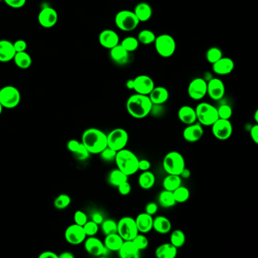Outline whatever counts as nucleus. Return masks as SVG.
I'll return each mask as SVG.
<instances>
[{"instance_id":"f257e3e1","label":"nucleus","mask_w":258,"mask_h":258,"mask_svg":"<svg viewBox=\"0 0 258 258\" xmlns=\"http://www.w3.org/2000/svg\"><path fill=\"white\" fill-rule=\"evenodd\" d=\"M152 105L149 96L137 93L129 97L126 107L129 115L134 119H143L150 115Z\"/></svg>"},{"instance_id":"f03ea898","label":"nucleus","mask_w":258,"mask_h":258,"mask_svg":"<svg viewBox=\"0 0 258 258\" xmlns=\"http://www.w3.org/2000/svg\"><path fill=\"white\" fill-rule=\"evenodd\" d=\"M82 143L90 154H99L108 146L107 135L99 129H87L82 135Z\"/></svg>"},{"instance_id":"7ed1b4c3","label":"nucleus","mask_w":258,"mask_h":258,"mask_svg":"<svg viewBox=\"0 0 258 258\" xmlns=\"http://www.w3.org/2000/svg\"><path fill=\"white\" fill-rule=\"evenodd\" d=\"M139 159L132 151L123 149L117 152L115 161L118 168L129 177L139 171Z\"/></svg>"},{"instance_id":"20e7f679","label":"nucleus","mask_w":258,"mask_h":258,"mask_svg":"<svg viewBox=\"0 0 258 258\" xmlns=\"http://www.w3.org/2000/svg\"><path fill=\"white\" fill-rule=\"evenodd\" d=\"M195 109L198 121L204 127H211L219 119L218 108L210 103H199Z\"/></svg>"},{"instance_id":"39448f33","label":"nucleus","mask_w":258,"mask_h":258,"mask_svg":"<svg viewBox=\"0 0 258 258\" xmlns=\"http://www.w3.org/2000/svg\"><path fill=\"white\" fill-rule=\"evenodd\" d=\"M186 167L183 156L179 152L173 151L168 152L163 160V167L167 174L179 175L182 169Z\"/></svg>"},{"instance_id":"423d86ee","label":"nucleus","mask_w":258,"mask_h":258,"mask_svg":"<svg viewBox=\"0 0 258 258\" xmlns=\"http://www.w3.org/2000/svg\"><path fill=\"white\" fill-rule=\"evenodd\" d=\"M115 21L118 28L125 32L134 31L140 23L135 13L130 10H122L118 12Z\"/></svg>"},{"instance_id":"0eeeda50","label":"nucleus","mask_w":258,"mask_h":258,"mask_svg":"<svg viewBox=\"0 0 258 258\" xmlns=\"http://www.w3.org/2000/svg\"><path fill=\"white\" fill-rule=\"evenodd\" d=\"M155 46L158 54L163 58H170L174 56L177 49L175 40L169 34H161L156 37Z\"/></svg>"},{"instance_id":"6e6552de","label":"nucleus","mask_w":258,"mask_h":258,"mask_svg":"<svg viewBox=\"0 0 258 258\" xmlns=\"http://www.w3.org/2000/svg\"><path fill=\"white\" fill-rule=\"evenodd\" d=\"M20 101V93L17 88L13 86H4L0 90V104L3 108H16Z\"/></svg>"},{"instance_id":"1a4fd4ad","label":"nucleus","mask_w":258,"mask_h":258,"mask_svg":"<svg viewBox=\"0 0 258 258\" xmlns=\"http://www.w3.org/2000/svg\"><path fill=\"white\" fill-rule=\"evenodd\" d=\"M118 233L123 241H132L139 234L135 219L130 217L122 218L118 223Z\"/></svg>"},{"instance_id":"9d476101","label":"nucleus","mask_w":258,"mask_h":258,"mask_svg":"<svg viewBox=\"0 0 258 258\" xmlns=\"http://www.w3.org/2000/svg\"><path fill=\"white\" fill-rule=\"evenodd\" d=\"M128 141V133L123 128L114 129L107 135L108 147L117 152L125 149Z\"/></svg>"},{"instance_id":"9b49d317","label":"nucleus","mask_w":258,"mask_h":258,"mask_svg":"<svg viewBox=\"0 0 258 258\" xmlns=\"http://www.w3.org/2000/svg\"><path fill=\"white\" fill-rule=\"evenodd\" d=\"M211 127L214 137L221 141L229 139L233 134V125L230 120L219 119Z\"/></svg>"},{"instance_id":"f8f14e48","label":"nucleus","mask_w":258,"mask_h":258,"mask_svg":"<svg viewBox=\"0 0 258 258\" xmlns=\"http://www.w3.org/2000/svg\"><path fill=\"white\" fill-rule=\"evenodd\" d=\"M208 83L203 78H198L191 81L188 86V95L192 99L198 101L207 95Z\"/></svg>"},{"instance_id":"ddd939ff","label":"nucleus","mask_w":258,"mask_h":258,"mask_svg":"<svg viewBox=\"0 0 258 258\" xmlns=\"http://www.w3.org/2000/svg\"><path fill=\"white\" fill-rule=\"evenodd\" d=\"M66 241L71 245H79L86 239V235L83 230V226L73 224L68 226L65 231Z\"/></svg>"},{"instance_id":"4468645a","label":"nucleus","mask_w":258,"mask_h":258,"mask_svg":"<svg viewBox=\"0 0 258 258\" xmlns=\"http://www.w3.org/2000/svg\"><path fill=\"white\" fill-rule=\"evenodd\" d=\"M155 86L153 79L147 75H139L134 79V90L138 94L149 96Z\"/></svg>"},{"instance_id":"2eb2a0df","label":"nucleus","mask_w":258,"mask_h":258,"mask_svg":"<svg viewBox=\"0 0 258 258\" xmlns=\"http://www.w3.org/2000/svg\"><path fill=\"white\" fill-rule=\"evenodd\" d=\"M58 19L59 16L57 12L52 7L44 8L40 11L38 16V21L40 24L45 28L54 27L57 24Z\"/></svg>"},{"instance_id":"dca6fc26","label":"nucleus","mask_w":258,"mask_h":258,"mask_svg":"<svg viewBox=\"0 0 258 258\" xmlns=\"http://www.w3.org/2000/svg\"><path fill=\"white\" fill-rule=\"evenodd\" d=\"M225 92H226V88L223 81L218 78L210 79L208 83L207 94L209 96L211 99L215 101L222 99L224 97Z\"/></svg>"},{"instance_id":"f3484780","label":"nucleus","mask_w":258,"mask_h":258,"mask_svg":"<svg viewBox=\"0 0 258 258\" xmlns=\"http://www.w3.org/2000/svg\"><path fill=\"white\" fill-rule=\"evenodd\" d=\"M204 135V129L203 126L199 123H195L193 124L187 125L186 128L182 132V137L186 142H196L201 139Z\"/></svg>"},{"instance_id":"a211bd4d","label":"nucleus","mask_w":258,"mask_h":258,"mask_svg":"<svg viewBox=\"0 0 258 258\" xmlns=\"http://www.w3.org/2000/svg\"><path fill=\"white\" fill-rule=\"evenodd\" d=\"M85 249L88 253L95 257L102 256L108 251L104 242L95 237H89L85 241Z\"/></svg>"},{"instance_id":"6ab92c4d","label":"nucleus","mask_w":258,"mask_h":258,"mask_svg":"<svg viewBox=\"0 0 258 258\" xmlns=\"http://www.w3.org/2000/svg\"><path fill=\"white\" fill-rule=\"evenodd\" d=\"M100 45L105 49H111L119 45L120 42L119 34L113 30L106 29L100 33L99 37Z\"/></svg>"},{"instance_id":"aec40b11","label":"nucleus","mask_w":258,"mask_h":258,"mask_svg":"<svg viewBox=\"0 0 258 258\" xmlns=\"http://www.w3.org/2000/svg\"><path fill=\"white\" fill-rule=\"evenodd\" d=\"M213 71L218 75H228L234 70L235 63L230 58L222 57L214 63Z\"/></svg>"},{"instance_id":"412c9836","label":"nucleus","mask_w":258,"mask_h":258,"mask_svg":"<svg viewBox=\"0 0 258 258\" xmlns=\"http://www.w3.org/2000/svg\"><path fill=\"white\" fill-rule=\"evenodd\" d=\"M135 220L139 233L145 234L153 230V218L152 215L145 212L142 213L137 216Z\"/></svg>"},{"instance_id":"4be33fe9","label":"nucleus","mask_w":258,"mask_h":258,"mask_svg":"<svg viewBox=\"0 0 258 258\" xmlns=\"http://www.w3.org/2000/svg\"><path fill=\"white\" fill-rule=\"evenodd\" d=\"M128 52L123 49L120 44L110 49V57L115 64L119 65H124L128 62L130 56Z\"/></svg>"},{"instance_id":"5701e85b","label":"nucleus","mask_w":258,"mask_h":258,"mask_svg":"<svg viewBox=\"0 0 258 258\" xmlns=\"http://www.w3.org/2000/svg\"><path fill=\"white\" fill-rule=\"evenodd\" d=\"M178 119L186 125L193 124L197 121L196 109L189 105H184L178 111Z\"/></svg>"},{"instance_id":"b1692460","label":"nucleus","mask_w":258,"mask_h":258,"mask_svg":"<svg viewBox=\"0 0 258 258\" xmlns=\"http://www.w3.org/2000/svg\"><path fill=\"white\" fill-rule=\"evenodd\" d=\"M16 52L10 41L0 40V62H9L15 57Z\"/></svg>"},{"instance_id":"393cba45","label":"nucleus","mask_w":258,"mask_h":258,"mask_svg":"<svg viewBox=\"0 0 258 258\" xmlns=\"http://www.w3.org/2000/svg\"><path fill=\"white\" fill-rule=\"evenodd\" d=\"M153 105H163L169 99V92L164 86H155L149 95Z\"/></svg>"},{"instance_id":"a878e982","label":"nucleus","mask_w":258,"mask_h":258,"mask_svg":"<svg viewBox=\"0 0 258 258\" xmlns=\"http://www.w3.org/2000/svg\"><path fill=\"white\" fill-rule=\"evenodd\" d=\"M119 255L121 258H138L140 251L134 245L133 241H124L119 250Z\"/></svg>"},{"instance_id":"bb28decb","label":"nucleus","mask_w":258,"mask_h":258,"mask_svg":"<svg viewBox=\"0 0 258 258\" xmlns=\"http://www.w3.org/2000/svg\"><path fill=\"white\" fill-rule=\"evenodd\" d=\"M178 250L171 242L164 243L156 248L155 254L158 258H175L178 255Z\"/></svg>"},{"instance_id":"cd10ccee","label":"nucleus","mask_w":258,"mask_h":258,"mask_svg":"<svg viewBox=\"0 0 258 258\" xmlns=\"http://www.w3.org/2000/svg\"><path fill=\"white\" fill-rule=\"evenodd\" d=\"M172 228L171 222L164 216H157L153 219V230L159 234H167Z\"/></svg>"},{"instance_id":"c85d7f7f","label":"nucleus","mask_w":258,"mask_h":258,"mask_svg":"<svg viewBox=\"0 0 258 258\" xmlns=\"http://www.w3.org/2000/svg\"><path fill=\"white\" fill-rule=\"evenodd\" d=\"M134 12L139 22L148 21L152 16V7L146 2H139L137 4Z\"/></svg>"},{"instance_id":"c756f323","label":"nucleus","mask_w":258,"mask_h":258,"mask_svg":"<svg viewBox=\"0 0 258 258\" xmlns=\"http://www.w3.org/2000/svg\"><path fill=\"white\" fill-rule=\"evenodd\" d=\"M123 241H124L119 233H113L105 236L104 245L110 252H119V250L123 245Z\"/></svg>"},{"instance_id":"7c9ffc66","label":"nucleus","mask_w":258,"mask_h":258,"mask_svg":"<svg viewBox=\"0 0 258 258\" xmlns=\"http://www.w3.org/2000/svg\"><path fill=\"white\" fill-rule=\"evenodd\" d=\"M138 183L142 189H152L156 183V176L149 171H143L139 177Z\"/></svg>"},{"instance_id":"2f4dec72","label":"nucleus","mask_w":258,"mask_h":258,"mask_svg":"<svg viewBox=\"0 0 258 258\" xmlns=\"http://www.w3.org/2000/svg\"><path fill=\"white\" fill-rule=\"evenodd\" d=\"M13 60L18 68L20 69H27L32 64V59L28 53H26V51L16 53Z\"/></svg>"},{"instance_id":"473e14b6","label":"nucleus","mask_w":258,"mask_h":258,"mask_svg":"<svg viewBox=\"0 0 258 258\" xmlns=\"http://www.w3.org/2000/svg\"><path fill=\"white\" fill-rule=\"evenodd\" d=\"M182 185V179L179 175L167 174L163 180V187L165 190L174 192L176 189Z\"/></svg>"},{"instance_id":"72a5a7b5","label":"nucleus","mask_w":258,"mask_h":258,"mask_svg":"<svg viewBox=\"0 0 258 258\" xmlns=\"http://www.w3.org/2000/svg\"><path fill=\"white\" fill-rule=\"evenodd\" d=\"M158 201L161 207L165 208H171L177 204L173 192L165 190V189L159 193Z\"/></svg>"},{"instance_id":"f704fd0d","label":"nucleus","mask_w":258,"mask_h":258,"mask_svg":"<svg viewBox=\"0 0 258 258\" xmlns=\"http://www.w3.org/2000/svg\"><path fill=\"white\" fill-rule=\"evenodd\" d=\"M108 179L110 185L118 187L125 181L128 180V176L126 175L124 173L122 172L118 168L110 172Z\"/></svg>"},{"instance_id":"c9c22d12","label":"nucleus","mask_w":258,"mask_h":258,"mask_svg":"<svg viewBox=\"0 0 258 258\" xmlns=\"http://www.w3.org/2000/svg\"><path fill=\"white\" fill-rule=\"evenodd\" d=\"M171 244L176 248H179L183 246L186 243V235L182 230H175L171 233L170 237Z\"/></svg>"},{"instance_id":"e433bc0d","label":"nucleus","mask_w":258,"mask_h":258,"mask_svg":"<svg viewBox=\"0 0 258 258\" xmlns=\"http://www.w3.org/2000/svg\"><path fill=\"white\" fill-rule=\"evenodd\" d=\"M173 194H174V199L177 203L186 202L190 197V192L189 189L185 186H182V185L178 189H176L173 192Z\"/></svg>"},{"instance_id":"4c0bfd02","label":"nucleus","mask_w":258,"mask_h":258,"mask_svg":"<svg viewBox=\"0 0 258 258\" xmlns=\"http://www.w3.org/2000/svg\"><path fill=\"white\" fill-rule=\"evenodd\" d=\"M156 36L150 30H142L139 33L137 40L139 44L142 45H150L156 40Z\"/></svg>"},{"instance_id":"58836bf2","label":"nucleus","mask_w":258,"mask_h":258,"mask_svg":"<svg viewBox=\"0 0 258 258\" xmlns=\"http://www.w3.org/2000/svg\"><path fill=\"white\" fill-rule=\"evenodd\" d=\"M120 46L123 49H126L128 53H133L138 49L139 42L137 38H134V37H127L120 42Z\"/></svg>"},{"instance_id":"ea45409f","label":"nucleus","mask_w":258,"mask_h":258,"mask_svg":"<svg viewBox=\"0 0 258 258\" xmlns=\"http://www.w3.org/2000/svg\"><path fill=\"white\" fill-rule=\"evenodd\" d=\"M101 226L102 233L105 236L118 233V223L113 219H108L103 220Z\"/></svg>"},{"instance_id":"a19ab883","label":"nucleus","mask_w":258,"mask_h":258,"mask_svg":"<svg viewBox=\"0 0 258 258\" xmlns=\"http://www.w3.org/2000/svg\"><path fill=\"white\" fill-rule=\"evenodd\" d=\"M222 57H223V52L218 47L210 48L206 53L207 61L212 64L220 60Z\"/></svg>"},{"instance_id":"79ce46f5","label":"nucleus","mask_w":258,"mask_h":258,"mask_svg":"<svg viewBox=\"0 0 258 258\" xmlns=\"http://www.w3.org/2000/svg\"><path fill=\"white\" fill-rule=\"evenodd\" d=\"M71 204V198L65 194H61L55 199L54 205L57 209L63 210Z\"/></svg>"},{"instance_id":"37998d69","label":"nucleus","mask_w":258,"mask_h":258,"mask_svg":"<svg viewBox=\"0 0 258 258\" xmlns=\"http://www.w3.org/2000/svg\"><path fill=\"white\" fill-rule=\"evenodd\" d=\"M132 241H133V242L134 243V245H136V247H137L139 251L146 249V248L149 247V239H148V238L145 237V235L142 234V233H141V234L139 233L137 237H136L134 239L132 240Z\"/></svg>"},{"instance_id":"c03bdc74","label":"nucleus","mask_w":258,"mask_h":258,"mask_svg":"<svg viewBox=\"0 0 258 258\" xmlns=\"http://www.w3.org/2000/svg\"><path fill=\"white\" fill-rule=\"evenodd\" d=\"M86 237H95L99 231V225L93 220L87 221L83 226Z\"/></svg>"},{"instance_id":"a18cd8bd","label":"nucleus","mask_w":258,"mask_h":258,"mask_svg":"<svg viewBox=\"0 0 258 258\" xmlns=\"http://www.w3.org/2000/svg\"><path fill=\"white\" fill-rule=\"evenodd\" d=\"M219 119L230 120L233 115V109L228 105H222L218 108Z\"/></svg>"},{"instance_id":"49530a36","label":"nucleus","mask_w":258,"mask_h":258,"mask_svg":"<svg viewBox=\"0 0 258 258\" xmlns=\"http://www.w3.org/2000/svg\"><path fill=\"white\" fill-rule=\"evenodd\" d=\"M117 152H118L117 151L114 150V149L107 146L104 150L100 152V157L105 161L112 162L115 160Z\"/></svg>"},{"instance_id":"de8ad7c7","label":"nucleus","mask_w":258,"mask_h":258,"mask_svg":"<svg viewBox=\"0 0 258 258\" xmlns=\"http://www.w3.org/2000/svg\"><path fill=\"white\" fill-rule=\"evenodd\" d=\"M75 157L78 159V160H83L87 159L88 158L90 157V153L89 151L86 149V147L83 145V144L81 142L80 146H79V149L77 151L76 153L74 154Z\"/></svg>"},{"instance_id":"09e8293b","label":"nucleus","mask_w":258,"mask_h":258,"mask_svg":"<svg viewBox=\"0 0 258 258\" xmlns=\"http://www.w3.org/2000/svg\"><path fill=\"white\" fill-rule=\"evenodd\" d=\"M74 219H75V222L76 224L82 226L88 221L87 216H86V214L81 211H78L75 212Z\"/></svg>"},{"instance_id":"8fccbe9b","label":"nucleus","mask_w":258,"mask_h":258,"mask_svg":"<svg viewBox=\"0 0 258 258\" xmlns=\"http://www.w3.org/2000/svg\"><path fill=\"white\" fill-rule=\"evenodd\" d=\"M117 188L119 189V193H120L121 196H128V195L131 193V185H130L128 180L125 181V182L120 184V186H118Z\"/></svg>"},{"instance_id":"3c124183","label":"nucleus","mask_w":258,"mask_h":258,"mask_svg":"<svg viewBox=\"0 0 258 258\" xmlns=\"http://www.w3.org/2000/svg\"><path fill=\"white\" fill-rule=\"evenodd\" d=\"M12 9H20L25 5L27 0H3Z\"/></svg>"},{"instance_id":"603ef678","label":"nucleus","mask_w":258,"mask_h":258,"mask_svg":"<svg viewBox=\"0 0 258 258\" xmlns=\"http://www.w3.org/2000/svg\"><path fill=\"white\" fill-rule=\"evenodd\" d=\"M14 48L16 50V53H20V52H24L27 48V44L26 41L23 40H19L16 41L13 43Z\"/></svg>"},{"instance_id":"864d4df0","label":"nucleus","mask_w":258,"mask_h":258,"mask_svg":"<svg viewBox=\"0 0 258 258\" xmlns=\"http://www.w3.org/2000/svg\"><path fill=\"white\" fill-rule=\"evenodd\" d=\"M158 210H159V206L156 202H149L145 206V213L152 216L156 215Z\"/></svg>"},{"instance_id":"5fc2aeb1","label":"nucleus","mask_w":258,"mask_h":258,"mask_svg":"<svg viewBox=\"0 0 258 258\" xmlns=\"http://www.w3.org/2000/svg\"><path fill=\"white\" fill-rule=\"evenodd\" d=\"M80 145L81 142H78V140L71 139L68 142L67 146H68V150H69L70 152H72L73 154H75L76 153L77 151L79 149Z\"/></svg>"},{"instance_id":"6e6d98bb","label":"nucleus","mask_w":258,"mask_h":258,"mask_svg":"<svg viewBox=\"0 0 258 258\" xmlns=\"http://www.w3.org/2000/svg\"><path fill=\"white\" fill-rule=\"evenodd\" d=\"M139 171H149L151 168V162L146 159L139 160Z\"/></svg>"},{"instance_id":"4d7b16f0","label":"nucleus","mask_w":258,"mask_h":258,"mask_svg":"<svg viewBox=\"0 0 258 258\" xmlns=\"http://www.w3.org/2000/svg\"><path fill=\"white\" fill-rule=\"evenodd\" d=\"M250 136L252 138V141L255 144H258V123L254 125L253 127L250 130Z\"/></svg>"},{"instance_id":"13d9d810","label":"nucleus","mask_w":258,"mask_h":258,"mask_svg":"<svg viewBox=\"0 0 258 258\" xmlns=\"http://www.w3.org/2000/svg\"><path fill=\"white\" fill-rule=\"evenodd\" d=\"M92 220L98 225H101L103 220H104V218H103L102 215L100 213L95 212L92 215Z\"/></svg>"},{"instance_id":"bf43d9fd","label":"nucleus","mask_w":258,"mask_h":258,"mask_svg":"<svg viewBox=\"0 0 258 258\" xmlns=\"http://www.w3.org/2000/svg\"><path fill=\"white\" fill-rule=\"evenodd\" d=\"M40 258H59V256L53 252H44L39 256Z\"/></svg>"},{"instance_id":"052dcab7","label":"nucleus","mask_w":258,"mask_h":258,"mask_svg":"<svg viewBox=\"0 0 258 258\" xmlns=\"http://www.w3.org/2000/svg\"><path fill=\"white\" fill-rule=\"evenodd\" d=\"M179 177H180L181 179H189L191 177V171H189V169L185 167L182 169V171H181Z\"/></svg>"},{"instance_id":"680f3d73","label":"nucleus","mask_w":258,"mask_h":258,"mask_svg":"<svg viewBox=\"0 0 258 258\" xmlns=\"http://www.w3.org/2000/svg\"><path fill=\"white\" fill-rule=\"evenodd\" d=\"M75 258V255L71 254V252H63L62 254L59 256V258Z\"/></svg>"},{"instance_id":"e2e57ef3","label":"nucleus","mask_w":258,"mask_h":258,"mask_svg":"<svg viewBox=\"0 0 258 258\" xmlns=\"http://www.w3.org/2000/svg\"><path fill=\"white\" fill-rule=\"evenodd\" d=\"M126 86L128 90H134V79H128L126 83Z\"/></svg>"},{"instance_id":"0e129e2a","label":"nucleus","mask_w":258,"mask_h":258,"mask_svg":"<svg viewBox=\"0 0 258 258\" xmlns=\"http://www.w3.org/2000/svg\"><path fill=\"white\" fill-rule=\"evenodd\" d=\"M255 120L256 121V123H258V111L257 110L256 112L255 113Z\"/></svg>"},{"instance_id":"69168bd1","label":"nucleus","mask_w":258,"mask_h":258,"mask_svg":"<svg viewBox=\"0 0 258 258\" xmlns=\"http://www.w3.org/2000/svg\"><path fill=\"white\" fill-rule=\"evenodd\" d=\"M2 108H3V107H2V105H1V104H0V115H1V113H2Z\"/></svg>"},{"instance_id":"338daca9","label":"nucleus","mask_w":258,"mask_h":258,"mask_svg":"<svg viewBox=\"0 0 258 258\" xmlns=\"http://www.w3.org/2000/svg\"><path fill=\"white\" fill-rule=\"evenodd\" d=\"M0 1H2V0H0Z\"/></svg>"}]
</instances>
